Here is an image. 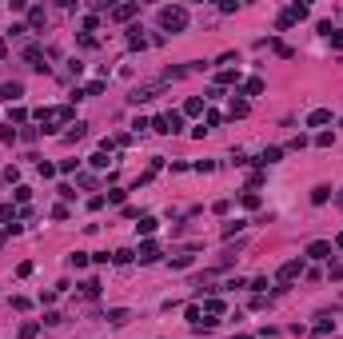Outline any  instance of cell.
Returning <instances> with one entry per match:
<instances>
[{"instance_id": "1", "label": "cell", "mask_w": 343, "mask_h": 339, "mask_svg": "<svg viewBox=\"0 0 343 339\" xmlns=\"http://www.w3.org/2000/svg\"><path fill=\"white\" fill-rule=\"evenodd\" d=\"M68 120H72V108H68V104H60V108H44V112H40V124H44V132L64 128Z\"/></svg>"}, {"instance_id": "2", "label": "cell", "mask_w": 343, "mask_h": 339, "mask_svg": "<svg viewBox=\"0 0 343 339\" xmlns=\"http://www.w3.org/2000/svg\"><path fill=\"white\" fill-rule=\"evenodd\" d=\"M160 24L168 28V32H184V28H188V8H180V4L160 8Z\"/></svg>"}, {"instance_id": "3", "label": "cell", "mask_w": 343, "mask_h": 339, "mask_svg": "<svg viewBox=\"0 0 343 339\" xmlns=\"http://www.w3.org/2000/svg\"><path fill=\"white\" fill-rule=\"evenodd\" d=\"M152 128L160 132V136H176V132L184 128V116H180V112H168V116H156V120H152Z\"/></svg>"}, {"instance_id": "4", "label": "cell", "mask_w": 343, "mask_h": 339, "mask_svg": "<svg viewBox=\"0 0 343 339\" xmlns=\"http://www.w3.org/2000/svg\"><path fill=\"white\" fill-rule=\"evenodd\" d=\"M299 275H303V260H288L284 267H279L275 280H279V287H288V284H295V280H299Z\"/></svg>"}, {"instance_id": "5", "label": "cell", "mask_w": 343, "mask_h": 339, "mask_svg": "<svg viewBox=\"0 0 343 339\" xmlns=\"http://www.w3.org/2000/svg\"><path fill=\"white\" fill-rule=\"evenodd\" d=\"M307 260H331V243L327 239H311L307 243Z\"/></svg>"}, {"instance_id": "6", "label": "cell", "mask_w": 343, "mask_h": 339, "mask_svg": "<svg viewBox=\"0 0 343 339\" xmlns=\"http://www.w3.org/2000/svg\"><path fill=\"white\" fill-rule=\"evenodd\" d=\"M136 256H140V263H156V260H160V243H156V239H144Z\"/></svg>"}, {"instance_id": "7", "label": "cell", "mask_w": 343, "mask_h": 339, "mask_svg": "<svg viewBox=\"0 0 343 339\" xmlns=\"http://www.w3.org/2000/svg\"><path fill=\"white\" fill-rule=\"evenodd\" d=\"M323 124H331V112H327V108L307 112V128H323Z\"/></svg>"}, {"instance_id": "8", "label": "cell", "mask_w": 343, "mask_h": 339, "mask_svg": "<svg viewBox=\"0 0 343 339\" xmlns=\"http://www.w3.org/2000/svg\"><path fill=\"white\" fill-rule=\"evenodd\" d=\"M279 160H284V148H264V152H260V164H264V168H271V164H279Z\"/></svg>"}, {"instance_id": "9", "label": "cell", "mask_w": 343, "mask_h": 339, "mask_svg": "<svg viewBox=\"0 0 343 339\" xmlns=\"http://www.w3.org/2000/svg\"><path fill=\"white\" fill-rule=\"evenodd\" d=\"M24 96V84H0V100H20Z\"/></svg>"}, {"instance_id": "10", "label": "cell", "mask_w": 343, "mask_h": 339, "mask_svg": "<svg viewBox=\"0 0 343 339\" xmlns=\"http://www.w3.org/2000/svg\"><path fill=\"white\" fill-rule=\"evenodd\" d=\"M24 60H28L32 68H44V52H40L36 44H28V48H24Z\"/></svg>"}, {"instance_id": "11", "label": "cell", "mask_w": 343, "mask_h": 339, "mask_svg": "<svg viewBox=\"0 0 343 339\" xmlns=\"http://www.w3.org/2000/svg\"><path fill=\"white\" fill-rule=\"evenodd\" d=\"M152 96H156V84H144V88H136V92H132L128 100H132V104H144V100H152Z\"/></svg>"}, {"instance_id": "12", "label": "cell", "mask_w": 343, "mask_h": 339, "mask_svg": "<svg viewBox=\"0 0 343 339\" xmlns=\"http://www.w3.org/2000/svg\"><path fill=\"white\" fill-rule=\"evenodd\" d=\"M140 12V4H120V8H112V20H132Z\"/></svg>"}, {"instance_id": "13", "label": "cell", "mask_w": 343, "mask_h": 339, "mask_svg": "<svg viewBox=\"0 0 343 339\" xmlns=\"http://www.w3.org/2000/svg\"><path fill=\"white\" fill-rule=\"evenodd\" d=\"M327 200H331V188H327V183H319V188L311 192V204H327Z\"/></svg>"}, {"instance_id": "14", "label": "cell", "mask_w": 343, "mask_h": 339, "mask_svg": "<svg viewBox=\"0 0 343 339\" xmlns=\"http://www.w3.org/2000/svg\"><path fill=\"white\" fill-rule=\"evenodd\" d=\"M200 112H204V100L200 96H192L188 104H184V116H200Z\"/></svg>"}, {"instance_id": "15", "label": "cell", "mask_w": 343, "mask_h": 339, "mask_svg": "<svg viewBox=\"0 0 343 339\" xmlns=\"http://www.w3.org/2000/svg\"><path fill=\"white\" fill-rule=\"evenodd\" d=\"M243 92H247V96H260V92H264V80H260V76H252V80L243 84Z\"/></svg>"}, {"instance_id": "16", "label": "cell", "mask_w": 343, "mask_h": 339, "mask_svg": "<svg viewBox=\"0 0 343 339\" xmlns=\"http://www.w3.org/2000/svg\"><path fill=\"white\" fill-rule=\"evenodd\" d=\"M28 24L40 28V24H44V8H28Z\"/></svg>"}, {"instance_id": "17", "label": "cell", "mask_w": 343, "mask_h": 339, "mask_svg": "<svg viewBox=\"0 0 343 339\" xmlns=\"http://www.w3.org/2000/svg\"><path fill=\"white\" fill-rule=\"evenodd\" d=\"M215 80H220V84H236V80H239V68H236V72H232V68H224Z\"/></svg>"}, {"instance_id": "18", "label": "cell", "mask_w": 343, "mask_h": 339, "mask_svg": "<svg viewBox=\"0 0 343 339\" xmlns=\"http://www.w3.org/2000/svg\"><path fill=\"white\" fill-rule=\"evenodd\" d=\"M331 327H335V319H327V315H319V319H316V331H319V335H327Z\"/></svg>"}, {"instance_id": "19", "label": "cell", "mask_w": 343, "mask_h": 339, "mask_svg": "<svg viewBox=\"0 0 343 339\" xmlns=\"http://www.w3.org/2000/svg\"><path fill=\"white\" fill-rule=\"evenodd\" d=\"M108 319H112V323H124V319H128V307H112Z\"/></svg>"}, {"instance_id": "20", "label": "cell", "mask_w": 343, "mask_h": 339, "mask_svg": "<svg viewBox=\"0 0 343 339\" xmlns=\"http://www.w3.org/2000/svg\"><path fill=\"white\" fill-rule=\"evenodd\" d=\"M88 164H92V168H108V152H104V148H100V152H96V156H92V160H88Z\"/></svg>"}, {"instance_id": "21", "label": "cell", "mask_w": 343, "mask_h": 339, "mask_svg": "<svg viewBox=\"0 0 343 339\" xmlns=\"http://www.w3.org/2000/svg\"><path fill=\"white\" fill-rule=\"evenodd\" d=\"M36 331H40V323H24L20 327V339H36Z\"/></svg>"}, {"instance_id": "22", "label": "cell", "mask_w": 343, "mask_h": 339, "mask_svg": "<svg viewBox=\"0 0 343 339\" xmlns=\"http://www.w3.org/2000/svg\"><path fill=\"white\" fill-rule=\"evenodd\" d=\"M188 323H200V327H204V312H200V307H196V303L188 307Z\"/></svg>"}, {"instance_id": "23", "label": "cell", "mask_w": 343, "mask_h": 339, "mask_svg": "<svg viewBox=\"0 0 343 339\" xmlns=\"http://www.w3.org/2000/svg\"><path fill=\"white\" fill-rule=\"evenodd\" d=\"M136 228H140V232H144V235H152V232H156V220H152V215H144V220H140V224H136Z\"/></svg>"}, {"instance_id": "24", "label": "cell", "mask_w": 343, "mask_h": 339, "mask_svg": "<svg viewBox=\"0 0 343 339\" xmlns=\"http://www.w3.org/2000/svg\"><path fill=\"white\" fill-rule=\"evenodd\" d=\"M100 92H104V80H92V84L84 88V96H100Z\"/></svg>"}, {"instance_id": "25", "label": "cell", "mask_w": 343, "mask_h": 339, "mask_svg": "<svg viewBox=\"0 0 343 339\" xmlns=\"http://www.w3.org/2000/svg\"><path fill=\"white\" fill-rule=\"evenodd\" d=\"M204 307H208V315H220V312H224V299H208Z\"/></svg>"}, {"instance_id": "26", "label": "cell", "mask_w": 343, "mask_h": 339, "mask_svg": "<svg viewBox=\"0 0 343 339\" xmlns=\"http://www.w3.org/2000/svg\"><path fill=\"white\" fill-rule=\"evenodd\" d=\"M232 116H236V120L247 116V100H232Z\"/></svg>"}, {"instance_id": "27", "label": "cell", "mask_w": 343, "mask_h": 339, "mask_svg": "<svg viewBox=\"0 0 343 339\" xmlns=\"http://www.w3.org/2000/svg\"><path fill=\"white\" fill-rule=\"evenodd\" d=\"M80 136H84V124H72V132H64V140H68V144H76Z\"/></svg>"}, {"instance_id": "28", "label": "cell", "mask_w": 343, "mask_h": 339, "mask_svg": "<svg viewBox=\"0 0 343 339\" xmlns=\"http://www.w3.org/2000/svg\"><path fill=\"white\" fill-rule=\"evenodd\" d=\"M88 260H92L88 252H72V267H88Z\"/></svg>"}, {"instance_id": "29", "label": "cell", "mask_w": 343, "mask_h": 339, "mask_svg": "<svg viewBox=\"0 0 343 339\" xmlns=\"http://www.w3.org/2000/svg\"><path fill=\"white\" fill-rule=\"evenodd\" d=\"M316 144H319V148H331V144H335V136H331V132H319V136H316Z\"/></svg>"}, {"instance_id": "30", "label": "cell", "mask_w": 343, "mask_h": 339, "mask_svg": "<svg viewBox=\"0 0 343 339\" xmlns=\"http://www.w3.org/2000/svg\"><path fill=\"white\" fill-rule=\"evenodd\" d=\"M243 208H260V196L256 192H243Z\"/></svg>"}, {"instance_id": "31", "label": "cell", "mask_w": 343, "mask_h": 339, "mask_svg": "<svg viewBox=\"0 0 343 339\" xmlns=\"http://www.w3.org/2000/svg\"><path fill=\"white\" fill-rule=\"evenodd\" d=\"M112 260H116V263H132V252H128V248H120V252H116Z\"/></svg>"}, {"instance_id": "32", "label": "cell", "mask_w": 343, "mask_h": 339, "mask_svg": "<svg viewBox=\"0 0 343 339\" xmlns=\"http://www.w3.org/2000/svg\"><path fill=\"white\" fill-rule=\"evenodd\" d=\"M84 295H100V280H88L84 284Z\"/></svg>"}, {"instance_id": "33", "label": "cell", "mask_w": 343, "mask_h": 339, "mask_svg": "<svg viewBox=\"0 0 343 339\" xmlns=\"http://www.w3.org/2000/svg\"><path fill=\"white\" fill-rule=\"evenodd\" d=\"M327 40H331V48H343V32H339V28H331V36H327Z\"/></svg>"}, {"instance_id": "34", "label": "cell", "mask_w": 343, "mask_h": 339, "mask_svg": "<svg viewBox=\"0 0 343 339\" xmlns=\"http://www.w3.org/2000/svg\"><path fill=\"white\" fill-rule=\"evenodd\" d=\"M288 12H291V20H303V16H307V8H303V4H291Z\"/></svg>"}, {"instance_id": "35", "label": "cell", "mask_w": 343, "mask_h": 339, "mask_svg": "<svg viewBox=\"0 0 343 339\" xmlns=\"http://www.w3.org/2000/svg\"><path fill=\"white\" fill-rule=\"evenodd\" d=\"M108 204H124V188H112L108 192Z\"/></svg>"}, {"instance_id": "36", "label": "cell", "mask_w": 343, "mask_h": 339, "mask_svg": "<svg viewBox=\"0 0 343 339\" xmlns=\"http://www.w3.org/2000/svg\"><path fill=\"white\" fill-rule=\"evenodd\" d=\"M243 228H247V224H243V220H236V224H228V228H224V235H236V232H243Z\"/></svg>"}, {"instance_id": "37", "label": "cell", "mask_w": 343, "mask_h": 339, "mask_svg": "<svg viewBox=\"0 0 343 339\" xmlns=\"http://www.w3.org/2000/svg\"><path fill=\"white\" fill-rule=\"evenodd\" d=\"M331 280H343V263H335V267H331Z\"/></svg>"}, {"instance_id": "38", "label": "cell", "mask_w": 343, "mask_h": 339, "mask_svg": "<svg viewBox=\"0 0 343 339\" xmlns=\"http://www.w3.org/2000/svg\"><path fill=\"white\" fill-rule=\"evenodd\" d=\"M4 220H12V208H0V224H4Z\"/></svg>"}, {"instance_id": "39", "label": "cell", "mask_w": 343, "mask_h": 339, "mask_svg": "<svg viewBox=\"0 0 343 339\" xmlns=\"http://www.w3.org/2000/svg\"><path fill=\"white\" fill-rule=\"evenodd\" d=\"M335 248H343V235H335Z\"/></svg>"}, {"instance_id": "40", "label": "cell", "mask_w": 343, "mask_h": 339, "mask_svg": "<svg viewBox=\"0 0 343 339\" xmlns=\"http://www.w3.org/2000/svg\"><path fill=\"white\" fill-rule=\"evenodd\" d=\"M232 339H252V335H232Z\"/></svg>"}, {"instance_id": "41", "label": "cell", "mask_w": 343, "mask_h": 339, "mask_svg": "<svg viewBox=\"0 0 343 339\" xmlns=\"http://www.w3.org/2000/svg\"><path fill=\"white\" fill-rule=\"evenodd\" d=\"M335 204H339V208H343V192H339V200H335Z\"/></svg>"}, {"instance_id": "42", "label": "cell", "mask_w": 343, "mask_h": 339, "mask_svg": "<svg viewBox=\"0 0 343 339\" xmlns=\"http://www.w3.org/2000/svg\"><path fill=\"white\" fill-rule=\"evenodd\" d=\"M316 339H323V335H316Z\"/></svg>"}]
</instances>
